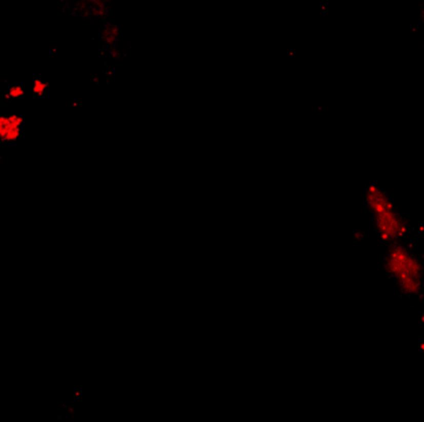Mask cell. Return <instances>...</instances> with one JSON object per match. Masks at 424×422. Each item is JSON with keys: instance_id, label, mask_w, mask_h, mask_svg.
<instances>
[{"instance_id": "1", "label": "cell", "mask_w": 424, "mask_h": 422, "mask_svg": "<svg viewBox=\"0 0 424 422\" xmlns=\"http://www.w3.org/2000/svg\"><path fill=\"white\" fill-rule=\"evenodd\" d=\"M396 242L388 244L385 266L397 289L406 296H417L423 289L424 267L411 249Z\"/></svg>"}, {"instance_id": "2", "label": "cell", "mask_w": 424, "mask_h": 422, "mask_svg": "<svg viewBox=\"0 0 424 422\" xmlns=\"http://www.w3.org/2000/svg\"><path fill=\"white\" fill-rule=\"evenodd\" d=\"M366 207L376 233L387 244L401 242L407 231V224L390 196L378 187H370L366 193Z\"/></svg>"}, {"instance_id": "3", "label": "cell", "mask_w": 424, "mask_h": 422, "mask_svg": "<svg viewBox=\"0 0 424 422\" xmlns=\"http://www.w3.org/2000/svg\"><path fill=\"white\" fill-rule=\"evenodd\" d=\"M24 118L17 113L0 114V141L11 144L22 136Z\"/></svg>"}, {"instance_id": "4", "label": "cell", "mask_w": 424, "mask_h": 422, "mask_svg": "<svg viewBox=\"0 0 424 422\" xmlns=\"http://www.w3.org/2000/svg\"><path fill=\"white\" fill-rule=\"evenodd\" d=\"M26 91L22 85H11L5 93V100H19L25 97Z\"/></svg>"}, {"instance_id": "5", "label": "cell", "mask_w": 424, "mask_h": 422, "mask_svg": "<svg viewBox=\"0 0 424 422\" xmlns=\"http://www.w3.org/2000/svg\"><path fill=\"white\" fill-rule=\"evenodd\" d=\"M47 89H49V82L44 81V79L36 78L31 82V92L37 98L45 96Z\"/></svg>"}]
</instances>
